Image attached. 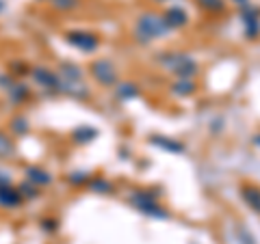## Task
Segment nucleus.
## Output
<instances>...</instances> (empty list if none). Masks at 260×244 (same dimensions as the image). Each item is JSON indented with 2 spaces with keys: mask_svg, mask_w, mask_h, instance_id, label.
<instances>
[{
  "mask_svg": "<svg viewBox=\"0 0 260 244\" xmlns=\"http://www.w3.org/2000/svg\"><path fill=\"white\" fill-rule=\"evenodd\" d=\"M156 3H165V0H156Z\"/></svg>",
  "mask_w": 260,
  "mask_h": 244,
  "instance_id": "obj_21",
  "label": "nucleus"
},
{
  "mask_svg": "<svg viewBox=\"0 0 260 244\" xmlns=\"http://www.w3.org/2000/svg\"><path fill=\"white\" fill-rule=\"evenodd\" d=\"M174 91H176L178 95H191V93L195 91V85L191 83V80L180 78V80H178V83L174 85Z\"/></svg>",
  "mask_w": 260,
  "mask_h": 244,
  "instance_id": "obj_13",
  "label": "nucleus"
},
{
  "mask_svg": "<svg viewBox=\"0 0 260 244\" xmlns=\"http://www.w3.org/2000/svg\"><path fill=\"white\" fill-rule=\"evenodd\" d=\"M91 74H93V78L98 80V83L104 85V87H115L117 85V69H115V65H113L111 61H107V59L95 61L91 65Z\"/></svg>",
  "mask_w": 260,
  "mask_h": 244,
  "instance_id": "obj_3",
  "label": "nucleus"
},
{
  "mask_svg": "<svg viewBox=\"0 0 260 244\" xmlns=\"http://www.w3.org/2000/svg\"><path fill=\"white\" fill-rule=\"evenodd\" d=\"M243 199H245V203L254 212L260 214V188H256V186H245V188H243Z\"/></svg>",
  "mask_w": 260,
  "mask_h": 244,
  "instance_id": "obj_11",
  "label": "nucleus"
},
{
  "mask_svg": "<svg viewBox=\"0 0 260 244\" xmlns=\"http://www.w3.org/2000/svg\"><path fill=\"white\" fill-rule=\"evenodd\" d=\"M115 91L119 93V97L128 100V97H135L137 95V87L135 85H119V87H115Z\"/></svg>",
  "mask_w": 260,
  "mask_h": 244,
  "instance_id": "obj_17",
  "label": "nucleus"
},
{
  "mask_svg": "<svg viewBox=\"0 0 260 244\" xmlns=\"http://www.w3.org/2000/svg\"><path fill=\"white\" fill-rule=\"evenodd\" d=\"M91 188H93V192H102V194H107V192H113V186H111V182H107V180H102V177H98V180L91 184Z\"/></svg>",
  "mask_w": 260,
  "mask_h": 244,
  "instance_id": "obj_15",
  "label": "nucleus"
},
{
  "mask_svg": "<svg viewBox=\"0 0 260 244\" xmlns=\"http://www.w3.org/2000/svg\"><path fill=\"white\" fill-rule=\"evenodd\" d=\"M15 153V147H13V141L5 132H0V160H7L11 158Z\"/></svg>",
  "mask_w": 260,
  "mask_h": 244,
  "instance_id": "obj_12",
  "label": "nucleus"
},
{
  "mask_svg": "<svg viewBox=\"0 0 260 244\" xmlns=\"http://www.w3.org/2000/svg\"><path fill=\"white\" fill-rule=\"evenodd\" d=\"M22 203V192L11 188L9 184L7 186H0V206L5 208H18Z\"/></svg>",
  "mask_w": 260,
  "mask_h": 244,
  "instance_id": "obj_7",
  "label": "nucleus"
},
{
  "mask_svg": "<svg viewBox=\"0 0 260 244\" xmlns=\"http://www.w3.org/2000/svg\"><path fill=\"white\" fill-rule=\"evenodd\" d=\"M160 61H162L165 67H169L174 74H178L180 78H189V76L198 74V65H195V61L191 59V56H186V54L172 52V54H165Z\"/></svg>",
  "mask_w": 260,
  "mask_h": 244,
  "instance_id": "obj_2",
  "label": "nucleus"
},
{
  "mask_svg": "<svg viewBox=\"0 0 260 244\" xmlns=\"http://www.w3.org/2000/svg\"><path fill=\"white\" fill-rule=\"evenodd\" d=\"M169 26L165 24V20L160 15H154V13H145L137 22V37L141 42H152V39H160L167 35Z\"/></svg>",
  "mask_w": 260,
  "mask_h": 244,
  "instance_id": "obj_1",
  "label": "nucleus"
},
{
  "mask_svg": "<svg viewBox=\"0 0 260 244\" xmlns=\"http://www.w3.org/2000/svg\"><path fill=\"white\" fill-rule=\"evenodd\" d=\"M24 173H26V177H28V180L35 184V186H48V184L52 182L50 173H48V171H44V169H39V167H28L26 171H24Z\"/></svg>",
  "mask_w": 260,
  "mask_h": 244,
  "instance_id": "obj_9",
  "label": "nucleus"
},
{
  "mask_svg": "<svg viewBox=\"0 0 260 244\" xmlns=\"http://www.w3.org/2000/svg\"><path fill=\"white\" fill-rule=\"evenodd\" d=\"M133 203H135V206L141 210V212H145V214L160 216V218H165V216H167L165 210H162V208L158 206V203H156V199L150 197L148 192H137L135 197H133Z\"/></svg>",
  "mask_w": 260,
  "mask_h": 244,
  "instance_id": "obj_5",
  "label": "nucleus"
},
{
  "mask_svg": "<svg viewBox=\"0 0 260 244\" xmlns=\"http://www.w3.org/2000/svg\"><path fill=\"white\" fill-rule=\"evenodd\" d=\"M32 78H35V83L44 89H54V91H59V76L54 74L52 69L48 67H37L32 69Z\"/></svg>",
  "mask_w": 260,
  "mask_h": 244,
  "instance_id": "obj_6",
  "label": "nucleus"
},
{
  "mask_svg": "<svg viewBox=\"0 0 260 244\" xmlns=\"http://www.w3.org/2000/svg\"><path fill=\"white\" fill-rule=\"evenodd\" d=\"M0 11H3V0H0Z\"/></svg>",
  "mask_w": 260,
  "mask_h": 244,
  "instance_id": "obj_20",
  "label": "nucleus"
},
{
  "mask_svg": "<svg viewBox=\"0 0 260 244\" xmlns=\"http://www.w3.org/2000/svg\"><path fill=\"white\" fill-rule=\"evenodd\" d=\"M74 136H76V141H80V143H89V141H93V138L98 136V132L91 130V128H80V130L74 132Z\"/></svg>",
  "mask_w": 260,
  "mask_h": 244,
  "instance_id": "obj_14",
  "label": "nucleus"
},
{
  "mask_svg": "<svg viewBox=\"0 0 260 244\" xmlns=\"http://www.w3.org/2000/svg\"><path fill=\"white\" fill-rule=\"evenodd\" d=\"M65 39H68L74 48L83 50V52H93L98 48V44H100L93 32H85V30H72V32L65 35Z\"/></svg>",
  "mask_w": 260,
  "mask_h": 244,
  "instance_id": "obj_4",
  "label": "nucleus"
},
{
  "mask_svg": "<svg viewBox=\"0 0 260 244\" xmlns=\"http://www.w3.org/2000/svg\"><path fill=\"white\" fill-rule=\"evenodd\" d=\"M59 74H61L63 83H80V78H83L80 67H76V65H72V63H63L59 67Z\"/></svg>",
  "mask_w": 260,
  "mask_h": 244,
  "instance_id": "obj_10",
  "label": "nucleus"
},
{
  "mask_svg": "<svg viewBox=\"0 0 260 244\" xmlns=\"http://www.w3.org/2000/svg\"><path fill=\"white\" fill-rule=\"evenodd\" d=\"M11 182V177L9 175H7L5 173V171H0V186H7V184H9Z\"/></svg>",
  "mask_w": 260,
  "mask_h": 244,
  "instance_id": "obj_19",
  "label": "nucleus"
},
{
  "mask_svg": "<svg viewBox=\"0 0 260 244\" xmlns=\"http://www.w3.org/2000/svg\"><path fill=\"white\" fill-rule=\"evenodd\" d=\"M200 7H204L206 11H221L223 9V0H198Z\"/></svg>",
  "mask_w": 260,
  "mask_h": 244,
  "instance_id": "obj_16",
  "label": "nucleus"
},
{
  "mask_svg": "<svg viewBox=\"0 0 260 244\" xmlns=\"http://www.w3.org/2000/svg\"><path fill=\"white\" fill-rule=\"evenodd\" d=\"M162 20H165V24L169 28H180L186 24V13H184V9H180V7H172V9L165 11Z\"/></svg>",
  "mask_w": 260,
  "mask_h": 244,
  "instance_id": "obj_8",
  "label": "nucleus"
},
{
  "mask_svg": "<svg viewBox=\"0 0 260 244\" xmlns=\"http://www.w3.org/2000/svg\"><path fill=\"white\" fill-rule=\"evenodd\" d=\"M78 5V0H54V7H59L61 11H68V9H74Z\"/></svg>",
  "mask_w": 260,
  "mask_h": 244,
  "instance_id": "obj_18",
  "label": "nucleus"
}]
</instances>
